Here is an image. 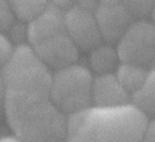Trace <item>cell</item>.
<instances>
[{
	"label": "cell",
	"instance_id": "cell-1",
	"mask_svg": "<svg viewBox=\"0 0 155 142\" xmlns=\"http://www.w3.org/2000/svg\"><path fill=\"white\" fill-rule=\"evenodd\" d=\"M0 75L4 88L3 111L20 141L66 140L67 116L50 98L52 73L32 47H16L1 68Z\"/></svg>",
	"mask_w": 155,
	"mask_h": 142
},
{
	"label": "cell",
	"instance_id": "cell-2",
	"mask_svg": "<svg viewBox=\"0 0 155 142\" xmlns=\"http://www.w3.org/2000/svg\"><path fill=\"white\" fill-rule=\"evenodd\" d=\"M151 118L131 102L111 107L90 106L67 116L68 141H143Z\"/></svg>",
	"mask_w": 155,
	"mask_h": 142
},
{
	"label": "cell",
	"instance_id": "cell-3",
	"mask_svg": "<svg viewBox=\"0 0 155 142\" xmlns=\"http://www.w3.org/2000/svg\"><path fill=\"white\" fill-rule=\"evenodd\" d=\"M93 74L77 63L52 73L50 98L66 116L92 106Z\"/></svg>",
	"mask_w": 155,
	"mask_h": 142
},
{
	"label": "cell",
	"instance_id": "cell-4",
	"mask_svg": "<svg viewBox=\"0 0 155 142\" xmlns=\"http://www.w3.org/2000/svg\"><path fill=\"white\" fill-rule=\"evenodd\" d=\"M116 51L120 63L153 68L154 24L148 20L134 21L117 41Z\"/></svg>",
	"mask_w": 155,
	"mask_h": 142
},
{
	"label": "cell",
	"instance_id": "cell-5",
	"mask_svg": "<svg viewBox=\"0 0 155 142\" xmlns=\"http://www.w3.org/2000/svg\"><path fill=\"white\" fill-rule=\"evenodd\" d=\"M67 34L79 50L89 53L104 41L94 16V10L77 4L64 13Z\"/></svg>",
	"mask_w": 155,
	"mask_h": 142
},
{
	"label": "cell",
	"instance_id": "cell-6",
	"mask_svg": "<svg viewBox=\"0 0 155 142\" xmlns=\"http://www.w3.org/2000/svg\"><path fill=\"white\" fill-rule=\"evenodd\" d=\"M94 16L103 41L110 44H116L134 22L122 0H98Z\"/></svg>",
	"mask_w": 155,
	"mask_h": 142
},
{
	"label": "cell",
	"instance_id": "cell-7",
	"mask_svg": "<svg viewBox=\"0 0 155 142\" xmlns=\"http://www.w3.org/2000/svg\"><path fill=\"white\" fill-rule=\"evenodd\" d=\"M34 52L50 70H58L77 63L80 50L67 33L47 38L32 46Z\"/></svg>",
	"mask_w": 155,
	"mask_h": 142
},
{
	"label": "cell",
	"instance_id": "cell-8",
	"mask_svg": "<svg viewBox=\"0 0 155 142\" xmlns=\"http://www.w3.org/2000/svg\"><path fill=\"white\" fill-rule=\"evenodd\" d=\"M63 33H66L64 12L49 2L43 12L27 23V42L31 46Z\"/></svg>",
	"mask_w": 155,
	"mask_h": 142
},
{
	"label": "cell",
	"instance_id": "cell-9",
	"mask_svg": "<svg viewBox=\"0 0 155 142\" xmlns=\"http://www.w3.org/2000/svg\"><path fill=\"white\" fill-rule=\"evenodd\" d=\"M131 94L122 86L114 73L97 74L93 79L92 105L119 106L129 103Z\"/></svg>",
	"mask_w": 155,
	"mask_h": 142
},
{
	"label": "cell",
	"instance_id": "cell-10",
	"mask_svg": "<svg viewBox=\"0 0 155 142\" xmlns=\"http://www.w3.org/2000/svg\"><path fill=\"white\" fill-rule=\"evenodd\" d=\"M89 53V66L96 74L111 73L116 70L120 63L116 48L110 44H103L102 43Z\"/></svg>",
	"mask_w": 155,
	"mask_h": 142
},
{
	"label": "cell",
	"instance_id": "cell-11",
	"mask_svg": "<svg viewBox=\"0 0 155 142\" xmlns=\"http://www.w3.org/2000/svg\"><path fill=\"white\" fill-rule=\"evenodd\" d=\"M115 71V76L119 82L132 94L144 83L151 69L135 64L120 63Z\"/></svg>",
	"mask_w": 155,
	"mask_h": 142
},
{
	"label": "cell",
	"instance_id": "cell-12",
	"mask_svg": "<svg viewBox=\"0 0 155 142\" xmlns=\"http://www.w3.org/2000/svg\"><path fill=\"white\" fill-rule=\"evenodd\" d=\"M154 70L151 69L144 83L131 94L130 102L143 112L149 118H153L155 113Z\"/></svg>",
	"mask_w": 155,
	"mask_h": 142
},
{
	"label": "cell",
	"instance_id": "cell-13",
	"mask_svg": "<svg viewBox=\"0 0 155 142\" xmlns=\"http://www.w3.org/2000/svg\"><path fill=\"white\" fill-rule=\"evenodd\" d=\"M15 19L28 23L48 5V0H6Z\"/></svg>",
	"mask_w": 155,
	"mask_h": 142
},
{
	"label": "cell",
	"instance_id": "cell-14",
	"mask_svg": "<svg viewBox=\"0 0 155 142\" xmlns=\"http://www.w3.org/2000/svg\"><path fill=\"white\" fill-rule=\"evenodd\" d=\"M122 2L134 21L147 20L153 15L154 0H122Z\"/></svg>",
	"mask_w": 155,
	"mask_h": 142
},
{
	"label": "cell",
	"instance_id": "cell-15",
	"mask_svg": "<svg viewBox=\"0 0 155 142\" xmlns=\"http://www.w3.org/2000/svg\"><path fill=\"white\" fill-rule=\"evenodd\" d=\"M7 37L13 45L25 44L27 42V23L15 19L13 24L6 31Z\"/></svg>",
	"mask_w": 155,
	"mask_h": 142
},
{
	"label": "cell",
	"instance_id": "cell-16",
	"mask_svg": "<svg viewBox=\"0 0 155 142\" xmlns=\"http://www.w3.org/2000/svg\"><path fill=\"white\" fill-rule=\"evenodd\" d=\"M15 19L6 0H0V32H6Z\"/></svg>",
	"mask_w": 155,
	"mask_h": 142
},
{
	"label": "cell",
	"instance_id": "cell-17",
	"mask_svg": "<svg viewBox=\"0 0 155 142\" xmlns=\"http://www.w3.org/2000/svg\"><path fill=\"white\" fill-rule=\"evenodd\" d=\"M14 45L7 35L0 32V69L8 62L14 52Z\"/></svg>",
	"mask_w": 155,
	"mask_h": 142
},
{
	"label": "cell",
	"instance_id": "cell-18",
	"mask_svg": "<svg viewBox=\"0 0 155 142\" xmlns=\"http://www.w3.org/2000/svg\"><path fill=\"white\" fill-rule=\"evenodd\" d=\"M79 0H50V4L62 12H66L78 4Z\"/></svg>",
	"mask_w": 155,
	"mask_h": 142
},
{
	"label": "cell",
	"instance_id": "cell-19",
	"mask_svg": "<svg viewBox=\"0 0 155 142\" xmlns=\"http://www.w3.org/2000/svg\"><path fill=\"white\" fill-rule=\"evenodd\" d=\"M143 141H155V123L153 118H151L147 123V126L143 132Z\"/></svg>",
	"mask_w": 155,
	"mask_h": 142
},
{
	"label": "cell",
	"instance_id": "cell-20",
	"mask_svg": "<svg viewBox=\"0 0 155 142\" xmlns=\"http://www.w3.org/2000/svg\"><path fill=\"white\" fill-rule=\"evenodd\" d=\"M3 102H4V88H3L1 75H0V120L3 113Z\"/></svg>",
	"mask_w": 155,
	"mask_h": 142
},
{
	"label": "cell",
	"instance_id": "cell-21",
	"mask_svg": "<svg viewBox=\"0 0 155 142\" xmlns=\"http://www.w3.org/2000/svg\"><path fill=\"white\" fill-rule=\"evenodd\" d=\"M0 141H20L17 138H16V136H15V135H13V136H10V135H6V136H5V137H2L1 139H0Z\"/></svg>",
	"mask_w": 155,
	"mask_h": 142
}]
</instances>
